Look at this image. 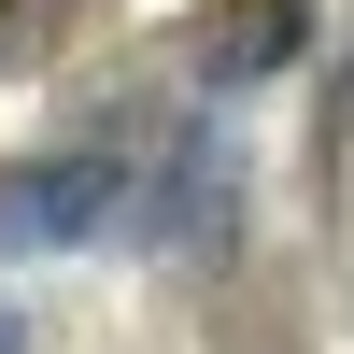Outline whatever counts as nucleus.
I'll use <instances>...</instances> for the list:
<instances>
[{"instance_id":"1","label":"nucleus","mask_w":354,"mask_h":354,"mask_svg":"<svg viewBox=\"0 0 354 354\" xmlns=\"http://www.w3.org/2000/svg\"><path fill=\"white\" fill-rule=\"evenodd\" d=\"M113 227H142V156L128 142H71V156L0 170V255H71V241H113Z\"/></svg>"},{"instance_id":"2","label":"nucleus","mask_w":354,"mask_h":354,"mask_svg":"<svg viewBox=\"0 0 354 354\" xmlns=\"http://www.w3.org/2000/svg\"><path fill=\"white\" fill-rule=\"evenodd\" d=\"M128 241H156V255H227L241 241V142L227 128H185L156 156V185H142V227Z\"/></svg>"},{"instance_id":"3","label":"nucleus","mask_w":354,"mask_h":354,"mask_svg":"<svg viewBox=\"0 0 354 354\" xmlns=\"http://www.w3.org/2000/svg\"><path fill=\"white\" fill-rule=\"evenodd\" d=\"M298 43H312V0H213V15L185 28V71L213 85V100H241V85L298 71Z\"/></svg>"}]
</instances>
